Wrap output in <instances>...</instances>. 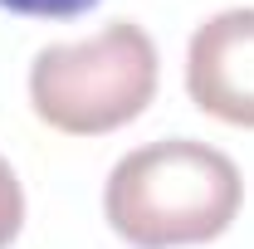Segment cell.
<instances>
[{
    "label": "cell",
    "instance_id": "cell-1",
    "mask_svg": "<svg viewBox=\"0 0 254 249\" xmlns=\"http://www.w3.org/2000/svg\"><path fill=\"white\" fill-rule=\"evenodd\" d=\"M245 205L240 166L195 137H166L127 152L108 186L103 215L132 249H176L220 240Z\"/></svg>",
    "mask_w": 254,
    "mask_h": 249
},
{
    "label": "cell",
    "instance_id": "cell-2",
    "mask_svg": "<svg viewBox=\"0 0 254 249\" xmlns=\"http://www.w3.org/2000/svg\"><path fill=\"white\" fill-rule=\"evenodd\" d=\"M157 44L137 20H113L93 39L49 44L34 54V118L64 137H103L147 113L157 98Z\"/></svg>",
    "mask_w": 254,
    "mask_h": 249
},
{
    "label": "cell",
    "instance_id": "cell-3",
    "mask_svg": "<svg viewBox=\"0 0 254 249\" xmlns=\"http://www.w3.org/2000/svg\"><path fill=\"white\" fill-rule=\"evenodd\" d=\"M186 93L220 123L254 127V10H220L190 34Z\"/></svg>",
    "mask_w": 254,
    "mask_h": 249
},
{
    "label": "cell",
    "instance_id": "cell-4",
    "mask_svg": "<svg viewBox=\"0 0 254 249\" xmlns=\"http://www.w3.org/2000/svg\"><path fill=\"white\" fill-rule=\"evenodd\" d=\"M20 225H25V190H20V176L10 171V161L0 156V249L15 245Z\"/></svg>",
    "mask_w": 254,
    "mask_h": 249
},
{
    "label": "cell",
    "instance_id": "cell-5",
    "mask_svg": "<svg viewBox=\"0 0 254 249\" xmlns=\"http://www.w3.org/2000/svg\"><path fill=\"white\" fill-rule=\"evenodd\" d=\"M5 10L15 15H39V20H68V15H83L93 10L98 0H0Z\"/></svg>",
    "mask_w": 254,
    "mask_h": 249
}]
</instances>
